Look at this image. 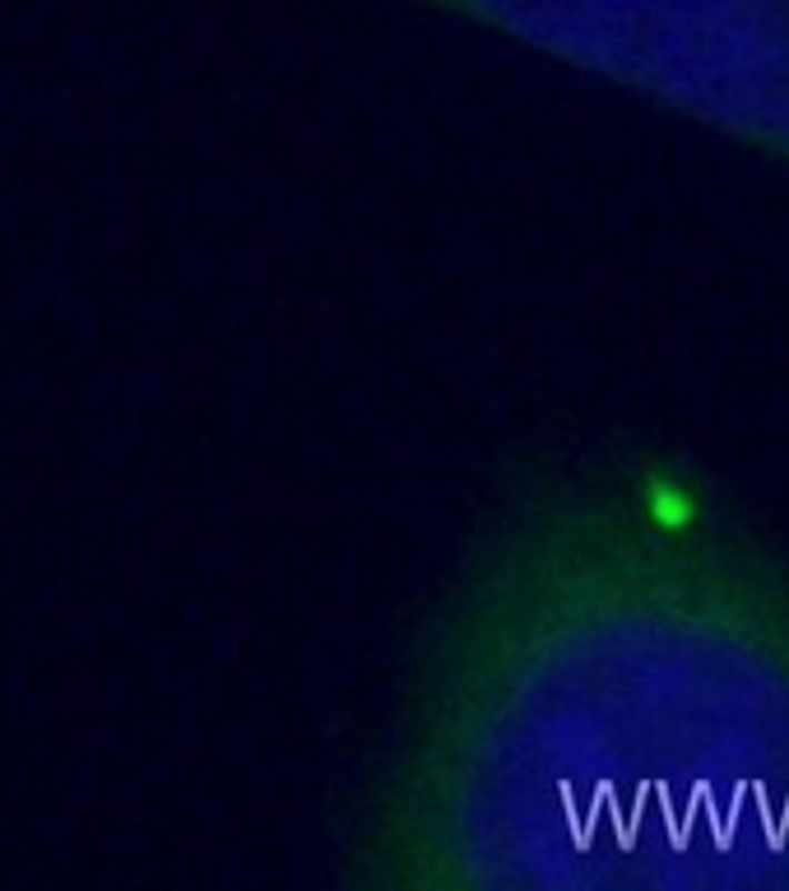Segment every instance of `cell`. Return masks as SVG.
Masks as SVG:
<instances>
[{
    "mask_svg": "<svg viewBox=\"0 0 789 891\" xmlns=\"http://www.w3.org/2000/svg\"><path fill=\"white\" fill-rule=\"evenodd\" d=\"M641 515H646L660 534H682V530L697 525L701 497H697V488H692L688 479L655 469V474L641 479Z\"/></svg>",
    "mask_w": 789,
    "mask_h": 891,
    "instance_id": "1",
    "label": "cell"
}]
</instances>
